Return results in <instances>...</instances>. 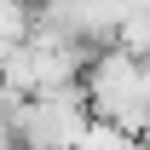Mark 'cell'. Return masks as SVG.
<instances>
[{"instance_id":"6da1fadb","label":"cell","mask_w":150,"mask_h":150,"mask_svg":"<svg viewBox=\"0 0 150 150\" xmlns=\"http://www.w3.org/2000/svg\"><path fill=\"white\" fill-rule=\"evenodd\" d=\"M87 104L93 115L127 127L133 139L150 133V52H133V46H104L87 64Z\"/></svg>"}]
</instances>
